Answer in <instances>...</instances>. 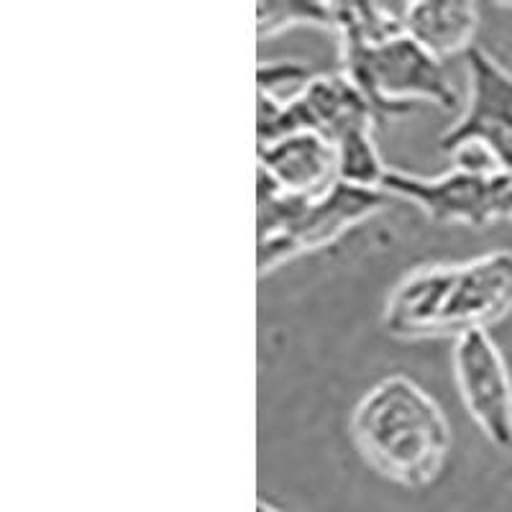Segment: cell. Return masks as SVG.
Wrapping results in <instances>:
<instances>
[{
	"mask_svg": "<svg viewBox=\"0 0 512 512\" xmlns=\"http://www.w3.org/2000/svg\"><path fill=\"white\" fill-rule=\"evenodd\" d=\"M512 310V251H492L461 264H431L408 274L384 310L392 336L487 331Z\"/></svg>",
	"mask_w": 512,
	"mask_h": 512,
	"instance_id": "1",
	"label": "cell"
},
{
	"mask_svg": "<svg viewBox=\"0 0 512 512\" xmlns=\"http://www.w3.org/2000/svg\"><path fill=\"white\" fill-rule=\"evenodd\" d=\"M354 441L364 459L402 487H428L446 464L451 431L441 405L410 377L377 382L356 405Z\"/></svg>",
	"mask_w": 512,
	"mask_h": 512,
	"instance_id": "2",
	"label": "cell"
},
{
	"mask_svg": "<svg viewBox=\"0 0 512 512\" xmlns=\"http://www.w3.org/2000/svg\"><path fill=\"white\" fill-rule=\"evenodd\" d=\"M344 72L372 103L377 118L405 116L415 100H428L446 111L459 105V93L441 62L405 31L384 41L341 39Z\"/></svg>",
	"mask_w": 512,
	"mask_h": 512,
	"instance_id": "3",
	"label": "cell"
},
{
	"mask_svg": "<svg viewBox=\"0 0 512 512\" xmlns=\"http://www.w3.org/2000/svg\"><path fill=\"white\" fill-rule=\"evenodd\" d=\"M382 190L415 203L436 223L484 228L512 216V172L482 175L456 167L441 177H418L390 169Z\"/></svg>",
	"mask_w": 512,
	"mask_h": 512,
	"instance_id": "4",
	"label": "cell"
},
{
	"mask_svg": "<svg viewBox=\"0 0 512 512\" xmlns=\"http://www.w3.org/2000/svg\"><path fill=\"white\" fill-rule=\"evenodd\" d=\"M377 113L344 70L315 75L287 103L259 98V144L310 131L333 146L361 126H377Z\"/></svg>",
	"mask_w": 512,
	"mask_h": 512,
	"instance_id": "5",
	"label": "cell"
},
{
	"mask_svg": "<svg viewBox=\"0 0 512 512\" xmlns=\"http://www.w3.org/2000/svg\"><path fill=\"white\" fill-rule=\"evenodd\" d=\"M464 59L469 72L466 108L438 144L446 154L479 144L495 154L502 169L512 172V72L479 47L469 49Z\"/></svg>",
	"mask_w": 512,
	"mask_h": 512,
	"instance_id": "6",
	"label": "cell"
},
{
	"mask_svg": "<svg viewBox=\"0 0 512 512\" xmlns=\"http://www.w3.org/2000/svg\"><path fill=\"white\" fill-rule=\"evenodd\" d=\"M390 198L384 190L336 182L331 190L310 200L285 231L259 239V272L267 274L292 256L333 244L346 231L377 216Z\"/></svg>",
	"mask_w": 512,
	"mask_h": 512,
	"instance_id": "7",
	"label": "cell"
},
{
	"mask_svg": "<svg viewBox=\"0 0 512 512\" xmlns=\"http://www.w3.org/2000/svg\"><path fill=\"white\" fill-rule=\"evenodd\" d=\"M454 369L474 423L497 448L512 446V384L505 359L487 331L456 338Z\"/></svg>",
	"mask_w": 512,
	"mask_h": 512,
	"instance_id": "8",
	"label": "cell"
},
{
	"mask_svg": "<svg viewBox=\"0 0 512 512\" xmlns=\"http://www.w3.org/2000/svg\"><path fill=\"white\" fill-rule=\"evenodd\" d=\"M259 172L290 195L318 198L338 182L336 146L310 131L259 144Z\"/></svg>",
	"mask_w": 512,
	"mask_h": 512,
	"instance_id": "9",
	"label": "cell"
},
{
	"mask_svg": "<svg viewBox=\"0 0 512 512\" xmlns=\"http://www.w3.org/2000/svg\"><path fill=\"white\" fill-rule=\"evenodd\" d=\"M400 11L405 34L438 62L474 49L479 11L472 3H408Z\"/></svg>",
	"mask_w": 512,
	"mask_h": 512,
	"instance_id": "10",
	"label": "cell"
},
{
	"mask_svg": "<svg viewBox=\"0 0 512 512\" xmlns=\"http://www.w3.org/2000/svg\"><path fill=\"white\" fill-rule=\"evenodd\" d=\"M338 182L369 190H382V182L390 169L384 167L379 149L374 144V126H361L336 144Z\"/></svg>",
	"mask_w": 512,
	"mask_h": 512,
	"instance_id": "11",
	"label": "cell"
},
{
	"mask_svg": "<svg viewBox=\"0 0 512 512\" xmlns=\"http://www.w3.org/2000/svg\"><path fill=\"white\" fill-rule=\"evenodd\" d=\"M292 24H320L333 29V3H259L256 6V36H272Z\"/></svg>",
	"mask_w": 512,
	"mask_h": 512,
	"instance_id": "12",
	"label": "cell"
},
{
	"mask_svg": "<svg viewBox=\"0 0 512 512\" xmlns=\"http://www.w3.org/2000/svg\"><path fill=\"white\" fill-rule=\"evenodd\" d=\"M315 77L308 64L280 59V62H262L256 70L259 82V98L272 100V103H287L295 98L300 90Z\"/></svg>",
	"mask_w": 512,
	"mask_h": 512,
	"instance_id": "13",
	"label": "cell"
},
{
	"mask_svg": "<svg viewBox=\"0 0 512 512\" xmlns=\"http://www.w3.org/2000/svg\"><path fill=\"white\" fill-rule=\"evenodd\" d=\"M256 512H282V510H274V507H269L267 502H259V507H256Z\"/></svg>",
	"mask_w": 512,
	"mask_h": 512,
	"instance_id": "14",
	"label": "cell"
}]
</instances>
